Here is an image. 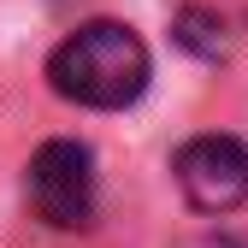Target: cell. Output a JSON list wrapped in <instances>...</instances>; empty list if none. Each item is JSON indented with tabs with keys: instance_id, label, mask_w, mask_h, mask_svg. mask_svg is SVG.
Segmentation results:
<instances>
[{
	"instance_id": "cell-1",
	"label": "cell",
	"mask_w": 248,
	"mask_h": 248,
	"mask_svg": "<svg viewBox=\"0 0 248 248\" xmlns=\"http://www.w3.org/2000/svg\"><path fill=\"white\" fill-rule=\"evenodd\" d=\"M148 42L136 36L130 24H77L65 42L47 53V83L53 95H65L77 107H95V112H118L130 107L142 89H148Z\"/></svg>"
},
{
	"instance_id": "cell-2",
	"label": "cell",
	"mask_w": 248,
	"mask_h": 248,
	"mask_svg": "<svg viewBox=\"0 0 248 248\" xmlns=\"http://www.w3.org/2000/svg\"><path fill=\"white\" fill-rule=\"evenodd\" d=\"M30 207H36V219L53 225V231H83L95 219V154L83 142H42L36 160H30Z\"/></svg>"
},
{
	"instance_id": "cell-3",
	"label": "cell",
	"mask_w": 248,
	"mask_h": 248,
	"mask_svg": "<svg viewBox=\"0 0 248 248\" xmlns=\"http://www.w3.org/2000/svg\"><path fill=\"white\" fill-rule=\"evenodd\" d=\"M177 189L195 213H236L248 201V148L236 136H195L177 148Z\"/></svg>"
},
{
	"instance_id": "cell-4",
	"label": "cell",
	"mask_w": 248,
	"mask_h": 248,
	"mask_svg": "<svg viewBox=\"0 0 248 248\" xmlns=\"http://www.w3.org/2000/svg\"><path fill=\"white\" fill-rule=\"evenodd\" d=\"M171 42H177L183 53H195V59H225V53H231L225 18L207 12V6H183V12L171 18Z\"/></svg>"
}]
</instances>
